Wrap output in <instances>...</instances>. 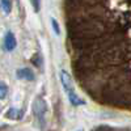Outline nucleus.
I'll use <instances>...</instances> for the list:
<instances>
[{
    "label": "nucleus",
    "mask_w": 131,
    "mask_h": 131,
    "mask_svg": "<svg viewBox=\"0 0 131 131\" xmlns=\"http://www.w3.org/2000/svg\"><path fill=\"white\" fill-rule=\"evenodd\" d=\"M60 80H62V84H63V88H64L66 93L68 94L70 102H71L72 105H75V106L83 105L84 101H81V98L75 93L73 86H72V81H71V75L66 71V70H62V71H60Z\"/></svg>",
    "instance_id": "f257e3e1"
},
{
    "label": "nucleus",
    "mask_w": 131,
    "mask_h": 131,
    "mask_svg": "<svg viewBox=\"0 0 131 131\" xmlns=\"http://www.w3.org/2000/svg\"><path fill=\"white\" fill-rule=\"evenodd\" d=\"M33 110H34V115L37 118L41 128H43L46 123V104L41 97L36 98L34 104H33Z\"/></svg>",
    "instance_id": "f03ea898"
},
{
    "label": "nucleus",
    "mask_w": 131,
    "mask_h": 131,
    "mask_svg": "<svg viewBox=\"0 0 131 131\" xmlns=\"http://www.w3.org/2000/svg\"><path fill=\"white\" fill-rule=\"evenodd\" d=\"M4 49L7 51H13L16 49V38L13 36V33H7V36L4 38Z\"/></svg>",
    "instance_id": "7ed1b4c3"
},
{
    "label": "nucleus",
    "mask_w": 131,
    "mask_h": 131,
    "mask_svg": "<svg viewBox=\"0 0 131 131\" xmlns=\"http://www.w3.org/2000/svg\"><path fill=\"white\" fill-rule=\"evenodd\" d=\"M16 76L18 79H21V80H29V81L34 80V78H36L34 73H33V71L29 70V68H21V70H18L16 72Z\"/></svg>",
    "instance_id": "20e7f679"
},
{
    "label": "nucleus",
    "mask_w": 131,
    "mask_h": 131,
    "mask_svg": "<svg viewBox=\"0 0 131 131\" xmlns=\"http://www.w3.org/2000/svg\"><path fill=\"white\" fill-rule=\"evenodd\" d=\"M5 117L9 119H20L23 117V112L18 110V109H9L8 113L5 114Z\"/></svg>",
    "instance_id": "39448f33"
},
{
    "label": "nucleus",
    "mask_w": 131,
    "mask_h": 131,
    "mask_svg": "<svg viewBox=\"0 0 131 131\" xmlns=\"http://www.w3.org/2000/svg\"><path fill=\"white\" fill-rule=\"evenodd\" d=\"M0 3H2L4 13H9L10 9H12V0H0Z\"/></svg>",
    "instance_id": "423d86ee"
},
{
    "label": "nucleus",
    "mask_w": 131,
    "mask_h": 131,
    "mask_svg": "<svg viewBox=\"0 0 131 131\" xmlns=\"http://www.w3.org/2000/svg\"><path fill=\"white\" fill-rule=\"evenodd\" d=\"M7 93H8V86L4 83L0 81V100H3V98L7 96Z\"/></svg>",
    "instance_id": "0eeeda50"
},
{
    "label": "nucleus",
    "mask_w": 131,
    "mask_h": 131,
    "mask_svg": "<svg viewBox=\"0 0 131 131\" xmlns=\"http://www.w3.org/2000/svg\"><path fill=\"white\" fill-rule=\"evenodd\" d=\"M51 23H52L54 31H55L57 34H59V33H60V30H59V25H58V23H57V20H55V18H51Z\"/></svg>",
    "instance_id": "6e6552de"
},
{
    "label": "nucleus",
    "mask_w": 131,
    "mask_h": 131,
    "mask_svg": "<svg viewBox=\"0 0 131 131\" xmlns=\"http://www.w3.org/2000/svg\"><path fill=\"white\" fill-rule=\"evenodd\" d=\"M30 3H31V5H33L36 12H38L39 10V0H30Z\"/></svg>",
    "instance_id": "1a4fd4ad"
},
{
    "label": "nucleus",
    "mask_w": 131,
    "mask_h": 131,
    "mask_svg": "<svg viewBox=\"0 0 131 131\" xmlns=\"http://www.w3.org/2000/svg\"><path fill=\"white\" fill-rule=\"evenodd\" d=\"M78 131H83V128H81V130H78Z\"/></svg>",
    "instance_id": "9d476101"
}]
</instances>
